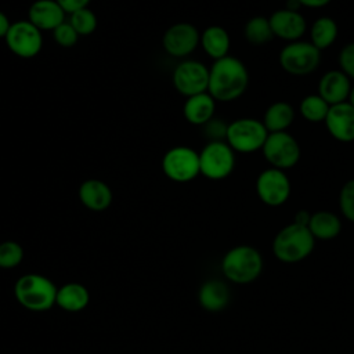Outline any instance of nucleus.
Instances as JSON below:
<instances>
[{
  "instance_id": "nucleus-1",
  "label": "nucleus",
  "mask_w": 354,
  "mask_h": 354,
  "mask_svg": "<svg viewBox=\"0 0 354 354\" xmlns=\"http://www.w3.org/2000/svg\"><path fill=\"white\" fill-rule=\"evenodd\" d=\"M249 84V72L245 64L236 58L227 55L213 61L209 68L207 93L221 102H230L246 91Z\"/></svg>"
},
{
  "instance_id": "nucleus-2",
  "label": "nucleus",
  "mask_w": 354,
  "mask_h": 354,
  "mask_svg": "<svg viewBox=\"0 0 354 354\" xmlns=\"http://www.w3.org/2000/svg\"><path fill=\"white\" fill-rule=\"evenodd\" d=\"M315 246V238L308 227L290 223L281 228L272 239L271 250L277 260L286 264L307 259Z\"/></svg>"
},
{
  "instance_id": "nucleus-3",
  "label": "nucleus",
  "mask_w": 354,
  "mask_h": 354,
  "mask_svg": "<svg viewBox=\"0 0 354 354\" xmlns=\"http://www.w3.org/2000/svg\"><path fill=\"white\" fill-rule=\"evenodd\" d=\"M58 288L41 274L29 272L21 275L14 285L17 301L26 310L43 313L55 306Z\"/></svg>"
},
{
  "instance_id": "nucleus-4",
  "label": "nucleus",
  "mask_w": 354,
  "mask_h": 354,
  "mask_svg": "<svg viewBox=\"0 0 354 354\" xmlns=\"http://www.w3.org/2000/svg\"><path fill=\"white\" fill-rule=\"evenodd\" d=\"M221 271L230 282L238 285L250 283L263 271L261 253L250 245H236L223 256Z\"/></svg>"
},
{
  "instance_id": "nucleus-5",
  "label": "nucleus",
  "mask_w": 354,
  "mask_h": 354,
  "mask_svg": "<svg viewBox=\"0 0 354 354\" xmlns=\"http://www.w3.org/2000/svg\"><path fill=\"white\" fill-rule=\"evenodd\" d=\"M268 131L261 120L241 118L228 123L227 144L238 153H253L261 151Z\"/></svg>"
},
{
  "instance_id": "nucleus-6",
  "label": "nucleus",
  "mask_w": 354,
  "mask_h": 354,
  "mask_svg": "<svg viewBox=\"0 0 354 354\" xmlns=\"http://www.w3.org/2000/svg\"><path fill=\"white\" fill-rule=\"evenodd\" d=\"M281 68L292 76H307L321 64V51L310 41L296 40L282 47L279 53Z\"/></svg>"
},
{
  "instance_id": "nucleus-7",
  "label": "nucleus",
  "mask_w": 354,
  "mask_h": 354,
  "mask_svg": "<svg viewBox=\"0 0 354 354\" xmlns=\"http://www.w3.org/2000/svg\"><path fill=\"white\" fill-rule=\"evenodd\" d=\"M162 170L174 183H189L201 174L199 152L187 145L171 147L162 158Z\"/></svg>"
},
{
  "instance_id": "nucleus-8",
  "label": "nucleus",
  "mask_w": 354,
  "mask_h": 354,
  "mask_svg": "<svg viewBox=\"0 0 354 354\" xmlns=\"http://www.w3.org/2000/svg\"><path fill=\"white\" fill-rule=\"evenodd\" d=\"M201 174L209 180H224L235 169V152L227 141H209L199 152Z\"/></svg>"
},
{
  "instance_id": "nucleus-9",
  "label": "nucleus",
  "mask_w": 354,
  "mask_h": 354,
  "mask_svg": "<svg viewBox=\"0 0 354 354\" xmlns=\"http://www.w3.org/2000/svg\"><path fill=\"white\" fill-rule=\"evenodd\" d=\"M261 152L271 167L283 171L296 166L301 153L297 140L288 131L268 133Z\"/></svg>"
},
{
  "instance_id": "nucleus-10",
  "label": "nucleus",
  "mask_w": 354,
  "mask_h": 354,
  "mask_svg": "<svg viewBox=\"0 0 354 354\" xmlns=\"http://www.w3.org/2000/svg\"><path fill=\"white\" fill-rule=\"evenodd\" d=\"M4 40L8 50L19 58H33L43 47L41 30L28 19L12 22Z\"/></svg>"
},
{
  "instance_id": "nucleus-11",
  "label": "nucleus",
  "mask_w": 354,
  "mask_h": 354,
  "mask_svg": "<svg viewBox=\"0 0 354 354\" xmlns=\"http://www.w3.org/2000/svg\"><path fill=\"white\" fill-rule=\"evenodd\" d=\"M171 82L174 88L185 98L206 93L209 86V68L196 59L181 61L173 71Z\"/></svg>"
},
{
  "instance_id": "nucleus-12",
  "label": "nucleus",
  "mask_w": 354,
  "mask_h": 354,
  "mask_svg": "<svg viewBox=\"0 0 354 354\" xmlns=\"http://www.w3.org/2000/svg\"><path fill=\"white\" fill-rule=\"evenodd\" d=\"M290 180L283 170L268 167L256 178V194L259 199L271 207L283 205L290 196Z\"/></svg>"
},
{
  "instance_id": "nucleus-13",
  "label": "nucleus",
  "mask_w": 354,
  "mask_h": 354,
  "mask_svg": "<svg viewBox=\"0 0 354 354\" xmlns=\"http://www.w3.org/2000/svg\"><path fill=\"white\" fill-rule=\"evenodd\" d=\"M201 41L198 28L189 22H177L169 26L162 37L163 50L174 57L184 58L192 54Z\"/></svg>"
},
{
  "instance_id": "nucleus-14",
  "label": "nucleus",
  "mask_w": 354,
  "mask_h": 354,
  "mask_svg": "<svg viewBox=\"0 0 354 354\" xmlns=\"http://www.w3.org/2000/svg\"><path fill=\"white\" fill-rule=\"evenodd\" d=\"M324 123L329 134L336 141H354V106L350 105L347 101L330 105Z\"/></svg>"
},
{
  "instance_id": "nucleus-15",
  "label": "nucleus",
  "mask_w": 354,
  "mask_h": 354,
  "mask_svg": "<svg viewBox=\"0 0 354 354\" xmlns=\"http://www.w3.org/2000/svg\"><path fill=\"white\" fill-rule=\"evenodd\" d=\"M268 21L274 36L288 43L300 40L307 29V22L300 11H289L286 8H281L274 11Z\"/></svg>"
},
{
  "instance_id": "nucleus-16",
  "label": "nucleus",
  "mask_w": 354,
  "mask_h": 354,
  "mask_svg": "<svg viewBox=\"0 0 354 354\" xmlns=\"http://www.w3.org/2000/svg\"><path fill=\"white\" fill-rule=\"evenodd\" d=\"M351 90V79L340 69L325 72L318 80L317 94L329 105H336L347 101Z\"/></svg>"
},
{
  "instance_id": "nucleus-17",
  "label": "nucleus",
  "mask_w": 354,
  "mask_h": 354,
  "mask_svg": "<svg viewBox=\"0 0 354 354\" xmlns=\"http://www.w3.org/2000/svg\"><path fill=\"white\" fill-rule=\"evenodd\" d=\"M65 17L66 12L57 0H35L28 10V21L41 32H53L58 25L66 21Z\"/></svg>"
},
{
  "instance_id": "nucleus-18",
  "label": "nucleus",
  "mask_w": 354,
  "mask_h": 354,
  "mask_svg": "<svg viewBox=\"0 0 354 354\" xmlns=\"http://www.w3.org/2000/svg\"><path fill=\"white\" fill-rule=\"evenodd\" d=\"M80 203L93 212L106 210L112 203V189L109 185L98 178L84 180L77 189Z\"/></svg>"
},
{
  "instance_id": "nucleus-19",
  "label": "nucleus",
  "mask_w": 354,
  "mask_h": 354,
  "mask_svg": "<svg viewBox=\"0 0 354 354\" xmlns=\"http://www.w3.org/2000/svg\"><path fill=\"white\" fill-rule=\"evenodd\" d=\"M216 112V100L206 91L185 98L183 115L185 120L194 126H203Z\"/></svg>"
},
{
  "instance_id": "nucleus-20",
  "label": "nucleus",
  "mask_w": 354,
  "mask_h": 354,
  "mask_svg": "<svg viewBox=\"0 0 354 354\" xmlns=\"http://www.w3.org/2000/svg\"><path fill=\"white\" fill-rule=\"evenodd\" d=\"M198 301L203 310L218 313L230 303V289L220 279H209L199 288Z\"/></svg>"
},
{
  "instance_id": "nucleus-21",
  "label": "nucleus",
  "mask_w": 354,
  "mask_h": 354,
  "mask_svg": "<svg viewBox=\"0 0 354 354\" xmlns=\"http://www.w3.org/2000/svg\"><path fill=\"white\" fill-rule=\"evenodd\" d=\"M90 301V293L87 288L79 282L64 283L57 290L55 306L68 313H79L87 307Z\"/></svg>"
},
{
  "instance_id": "nucleus-22",
  "label": "nucleus",
  "mask_w": 354,
  "mask_h": 354,
  "mask_svg": "<svg viewBox=\"0 0 354 354\" xmlns=\"http://www.w3.org/2000/svg\"><path fill=\"white\" fill-rule=\"evenodd\" d=\"M199 44L203 51L216 61L228 55L231 39L228 32L223 26L210 25L201 33Z\"/></svg>"
},
{
  "instance_id": "nucleus-23",
  "label": "nucleus",
  "mask_w": 354,
  "mask_h": 354,
  "mask_svg": "<svg viewBox=\"0 0 354 354\" xmlns=\"http://www.w3.org/2000/svg\"><path fill=\"white\" fill-rule=\"evenodd\" d=\"M308 230L313 234V236L319 241H330L336 238L342 231V220L337 214L328 212V210H319L315 213H311V218L308 223Z\"/></svg>"
},
{
  "instance_id": "nucleus-24",
  "label": "nucleus",
  "mask_w": 354,
  "mask_h": 354,
  "mask_svg": "<svg viewBox=\"0 0 354 354\" xmlns=\"http://www.w3.org/2000/svg\"><path fill=\"white\" fill-rule=\"evenodd\" d=\"M293 106L286 101H275L266 109L261 122L268 133H278L288 131V127L293 123Z\"/></svg>"
},
{
  "instance_id": "nucleus-25",
  "label": "nucleus",
  "mask_w": 354,
  "mask_h": 354,
  "mask_svg": "<svg viewBox=\"0 0 354 354\" xmlns=\"http://www.w3.org/2000/svg\"><path fill=\"white\" fill-rule=\"evenodd\" d=\"M337 24L329 17L317 18L310 28V43L319 51L330 47L337 39Z\"/></svg>"
},
{
  "instance_id": "nucleus-26",
  "label": "nucleus",
  "mask_w": 354,
  "mask_h": 354,
  "mask_svg": "<svg viewBox=\"0 0 354 354\" xmlns=\"http://www.w3.org/2000/svg\"><path fill=\"white\" fill-rule=\"evenodd\" d=\"M243 35L245 39L254 46H261L266 44L268 41H271L275 36L272 33L271 25L268 18L263 17V15H256L252 17L243 28Z\"/></svg>"
},
{
  "instance_id": "nucleus-27",
  "label": "nucleus",
  "mask_w": 354,
  "mask_h": 354,
  "mask_svg": "<svg viewBox=\"0 0 354 354\" xmlns=\"http://www.w3.org/2000/svg\"><path fill=\"white\" fill-rule=\"evenodd\" d=\"M329 108H330V105L318 94L306 95L299 105L300 115L303 116V119H306L307 122H311V123L325 122Z\"/></svg>"
},
{
  "instance_id": "nucleus-28",
  "label": "nucleus",
  "mask_w": 354,
  "mask_h": 354,
  "mask_svg": "<svg viewBox=\"0 0 354 354\" xmlns=\"http://www.w3.org/2000/svg\"><path fill=\"white\" fill-rule=\"evenodd\" d=\"M68 21L71 22V25L73 26V29L77 32L79 36L91 35L97 29V24H98L95 12L88 7L69 14Z\"/></svg>"
},
{
  "instance_id": "nucleus-29",
  "label": "nucleus",
  "mask_w": 354,
  "mask_h": 354,
  "mask_svg": "<svg viewBox=\"0 0 354 354\" xmlns=\"http://www.w3.org/2000/svg\"><path fill=\"white\" fill-rule=\"evenodd\" d=\"M24 260V248L17 241L0 242V268L11 270Z\"/></svg>"
},
{
  "instance_id": "nucleus-30",
  "label": "nucleus",
  "mask_w": 354,
  "mask_h": 354,
  "mask_svg": "<svg viewBox=\"0 0 354 354\" xmlns=\"http://www.w3.org/2000/svg\"><path fill=\"white\" fill-rule=\"evenodd\" d=\"M339 209L346 220L354 223V178L342 185L339 192Z\"/></svg>"
},
{
  "instance_id": "nucleus-31",
  "label": "nucleus",
  "mask_w": 354,
  "mask_h": 354,
  "mask_svg": "<svg viewBox=\"0 0 354 354\" xmlns=\"http://www.w3.org/2000/svg\"><path fill=\"white\" fill-rule=\"evenodd\" d=\"M202 134L209 141H225L227 138V130L228 123L218 118H212L209 122H206L203 126H201Z\"/></svg>"
},
{
  "instance_id": "nucleus-32",
  "label": "nucleus",
  "mask_w": 354,
  "mask_h": 354,
  "mask_svg": "<svg viewBox=\"0 0 354 354\" xmlns=\"http://www.w3.org/2000/svg\"><path fill=\"white\" fill-rule=\"evenodd\" d=\"M53 37L54 41L61 47H72L79 40V35L69 21H64L61 25H58L53 30Z\"/></svg>"
},
{
  "instance_id": "nucleus-33",
  "label": "nucleus",
  "mask_w": 354,
  "mask_h": 354,
  "mask_svg": "<svg viewBox=\"0 0 354 354\" xmlns=\"http://www.w3.org/2000/svg\"><path fill=\"white\" fill-rule=\"evenodd\" d=\"M339 66L350 79L354 80V41L346 44L339 53Z\"/></svg>"
},
{
  "instance_id": "nucleus-34",
  "label": "nucleus",
  "mask_w": 354,
  "mask_h": 354,
  "mask_svg": "<svg viewBox=\"0 0 354 354\" xmlns=\"http://www.w3.org/2000/svg\"><path fill=\"white\" fill-rule=\"evenodd\" d=\"M91 0H57V3L64 8L66 14H72L77 10L86 8Z\"/></svg>"
},
{
  "instance_id": "nucleus-35",
  "label": "nucleus",
  "mask_w": 354,
  "mask_h": 354,
  "mask_svg": "<svg viewBox=\"0 0 354 354\" xmlns=\"http://www.w3.org/2000/svg\"><path fill=\"white\" fill-rule=\"evenodd\" d=\"M310 218H311V213L310 212H307V210H304V209H301V210H297L296 213H295V217H293V223H296V224H300V225H308V223H310Z\"/></svg>"
},
{
  "instance_id": "nucleus-36",
  "label": "nucleus",
  "mask_w": 354,
  "mask_h": 354,
  "mask_svg": "<svg viewBox=\"0 0 354 354\" xmlns=\"http://www.w3.org/2000/svg\"><path fill=\"white\" fill-rule=\"evenodd\" d=\"M11 24H12V22H10L7 14L0 10V39H4V37H6V35H7V32H8L10 26H11Z\"/></svg>"
},
{
  "instance_id": "nucleus-37",
  "label": "nucleus",
  "mask_w": 354,
  "mask_h": 354,
  "mask_svg": "<svg viewBox=\"0 0 354 354\" xmlns=\"http://www.w3.org/2000/svg\"><path fill=\"white\" fill-rule=\"evenodd\" d=\"M301 6L308 7V8H322L328 6L332 0H299Z\"/></svg>"
},
{
  "instance_id": "nucleus-38",
  "label": "nucleus",
  "mask_w": 354,
  "mask_h": 354,
  "mask_svg": "<svg viewBox=\"0 0 354 354\" xmlns=\"http://www.w3.org/2000/svg\"><path fill=\"white\" fill-rule=\"evenodd\" d=\"M301 7L299 0H285V8L289 11H299Z\"/></svg>"
},
{
  "instance_id": "nucleus-39",
  "label": "nucleus",
  "mask_w": 354,
  "mask_h": 354,
  "mask_svg": "<svg viewBox=\"0 0 354 354\" xmlns=\"http://www.w3.org/2000/svg\"><path fill=\"white\" fill-rule=\"evenodd\" d=\"M347 102H348L350 105H353V106H354V84H351V90H350V94H348Z\"/></svg>"
},
{
  "instance_id": "nucleus-40",
  "label": "nucleus",
  "mask_w": 354,
  "mask_h": 354,
  "mask_svg": "<svg viewBox=\"0 0 354 354\" xmlns=\"http://www.w3.org/2000/svg\"><path fill=\"white\" fill-rule=\"evenodd\" d=\"M282 1H285V0H282Z\"/></svg>"
}]
</instances>
